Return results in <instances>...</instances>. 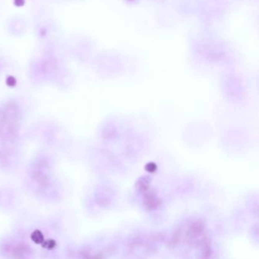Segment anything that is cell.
I'll return each mask as SVG.
<instances>
[{"instance_id": "3", "label": "cell", "mask_w": 259, "mask_h": 259, "mask_svg": "<svg viewBox=\"0 0 259 259\" xmlns=\"http://www.w3.org/2000/svg\"><path fill=\"white\" fill-rule=\"evenodd\" d=\"M146 169L149 173H154L157 170V165L154 163H149L146 166Z\"/></svg>"}, {"instance_id": "2", "label": "cell", "mask_w": 259, "mask_h": 259, "mask_svg": "<svg viewBox=\"0 0 259 259\" xmlns=\"http://www.w3.org/2000/svg\"><path fill=\"white\" fill-rule=\"evenodd\" d=\"M137 187H138V188L140 191L145 192H147V190L149 189V183L146 179V178H142V179L138 180Z\"/></svg>"}, {"instance_id": "1", "label": "cell", "mask_w": 259, "mask_h": 259, "mask_svg": "<svg viewBox=\"0 0 259 259\" xmlns=\"http://www.w3.org/2000/svg\"><path fill=\"white\" fill-rule=\"evenodd\" d=\"M159 205V199L156 197L154 194L148 192L145 195V205L147 208H148L149 210H153L154 208H157Z\"/></svg>"}]
</instances>
